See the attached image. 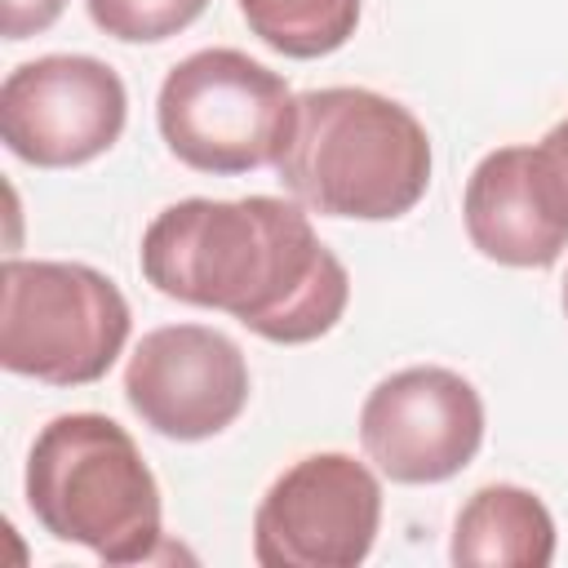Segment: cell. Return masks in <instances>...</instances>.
Here are the masks:
<instances>
[{"label": "cell", "mask_w": 568, "mask_h": 568, "mask_svg": "<svg viewBox=\"0 0 568 568\" xmlns=\"http://www.w3.org/2000/svg\"><path fill=\"white\" fill-rule=\"evenodd\" d=\"M138 262L155 293L226 311L275 346L333 333L351 302L342 257L315 235L302 204L275 195L178 200L142 231Z\"/></svg>", "instance_id": "6da1fadb"}, {"label": "cell", "mask_w": 568, "mask_h": 568, "mask_svg": "<svg viewBox=\"0 0 568 568\" xmlns=\"http://www.w3.org/2000/svg\"><path fill=\"white\" fill-rule=\"evenodd\" d=\"M430 164V138L404 102L359 84H328L297 93L275 173L320 217L395 222L426 195Z\"/></svg>", "instance_id": "7a4b0ae2"}, {"label": "cell", "mask_w": 568, "mask_h": 568, "mask_svg": "<svg viewBox=\"0 0 568 568\" xmlns=\"http://www.w3.org/2000/svg\"><path fill=\"white\" fill-rule=\"evenodd\" d=\"M36 524L102 564H146L164 541L160 484L133 435L106 413H58L27 453Z\"/></svg>", "instance_id": "3957f363"}, {"label": "cell", "mask_w": 568, "mask_h": 568, "mask_svg": "<svg viewBox=\"0 0 568 568\" xmlns=\"http://www.w3.org/2000/svg\"><path fill=\"white\" fill-rule=\"evenodd\" d=\"M133 315L120 284L84 262L9 257L0 280V364L49 386L111 373Z\"/></svg>", "instance_id": "277c9868"}, {"label": "cell", "mask_w": 568, "mask_h": 568, "mask_svg": "<svg viewBox=\"0 0 568 568\" xmlns=\"http://www.w3.org/2000/svg\"><path fill=\"white\" fill-rule=\"evenodd\" d=\"M293 106L297 93L266 62L240 49H200L164 75L155 124L186 169L235 178L280 160Z\"/></svg>", "instance_id": "5b68a950"}, {"label": "cell", "mask_w": 568, "mask_h": 568, "mask_svg": "<svg viewBox=\"0 0 568 568\" xmlns=\"http://www.w3.org/2000/svg\"><path fill=\"white\" fill-rule=\"evenodd\" d=\"M382 528V484L351 453H306L262 493L253 559L262 568H355Z\"/></svg>", "instance_id": "8992f818"}, {"label": "cell", "mask_w": 568, "mask_h": 568, "mask_svg": "<svg viewBox=\"0 0 568 568\" xmlns=\"http://www.w3.org/2000/svg\"><path fill=\"white\" fill-rule=\"evenodd\" d=\"M124 120V80L89 53H44L0 84V142L36 169H80L106 155Z\"/></svg>", "instance_id": "52a82bcc"}, {"label": "cell", "mask_w": 568, "mask_h": 568, "mask_svg": "<svg viewBox=\"0 0 568 568\" xmlns=\"http://www.w3.org/2000/svg\"><path fill=\"white\" fill-rule=\"evenodd\" d=\"M359 444L390 484H444L484 444V399L475 382L444 364L399 368L368 390Z\"/></svg>", "instance_id": "ba28073f"}, {"label": "cell", "mask_w": 568, "mask_h": 568, "mask_svg": "<svg viewBox=\"0 0 568 568\" xmlns=\"http://www.w3.org/2000/svg\"><path fill=\"white\" fill-rule=\"evenodd\" d=\"M124 399L164 439H213L248 404L244 351L209 324L151 328L124 364Z\"/></svg>", "instance_id": "9c48e42d"}, {"label": "cell", "mask_w": 568, "mask_h": 568, "mask_svg": "<svg viewBox=\"0 0 568 568\" xmlns=\"http://www.w3.org/2000/svg\"><path fill=\"white\" fill-rule=\"evenodd\" d=\"M462 217L470 244L497 266L541 271L568 248V231L546 213L532 186L528 146H497L470 169Z\"/></svg>", "instance_id": "30bf717a"}, {"label": "cell", "mask_w": 568, "mask_h": 568, "mask_svg": "<svg viewBox=\"0 0 568 568\" xmlns=\"http://www.w3.org/2000/svg\"><path fill=\"white\" fill-rule=\"evenodd\" d=\"M555 541V519L532 488L484 484L453 519L448 559L457 568H546Z\"/></svg>", "instance_id": "8fae6325"}, {"label": "cell", "mask_w": 568, "mask_h": 568, "mask_svg": "<svg viewBox=\"0 0 568 568\" xmlns=\"http://www.w3.org/2000/svg\"><path fill=\"white\" fill-rule=\"evenodd\" d=\"M235 4L248 31L266 49L297 62L337 53L355 36L364 9V0H235Z\"/></svg>", "instance_id": "7c38bea8"}, {"label": "cell", "mask_w": 568, "mask_h": 568, "mask_svg": "<svg viewBox=\"0 0 568 568\" xmlns=\"http://www.w3.org/2000/svg\"><path fill=\"white\" fill-rule=\"evenodd\" d=\"M93 27L124 44H160L186 31L209 0H84Z\"/></svg>", "instance_id": "4fadbf2b"}, {"label": "cell", "mask_w": 568, "mask_h": 568, "mask_svg": "<svg viewBox=\"0 0 568 568\" xmlns=\"http://www.w3.org/2000/svg\"><path fill=\"white\" fill-rule=\"evenodd\" d=\"M528 164H532V186L546 213L568 231V115L537 146H528Z\"/></svg>", "instance_id": "5bb4252c"}, {"label": "cell", "mask_w": 568, "mask_h": 568, "mask_svg": "<svg viewBox=\"0 0 568 568\" xmlns=\"http://www.w3.org/2000/svg\"><path fill=\"white\" fill-rule=\"evenodd\" d=\"M67 0H4V40H27V36H40L49 31L58 18H62Z\"/></svg>", "instance_id": "9a60e30c"}, {"label": "cell", "mask_w": 568, "mask_h": 568, "mask_svg": "<svg viewBox=\"0 0 568 568\" xmlns=\"http://www.w3.org/2000/svg\"><path fill=\"white\" fill-rule=\"evenodd\" d=\"M564 315H568V275H564Z\"/></svg>", "instance_id": "2e32d148"}]
</instances>
